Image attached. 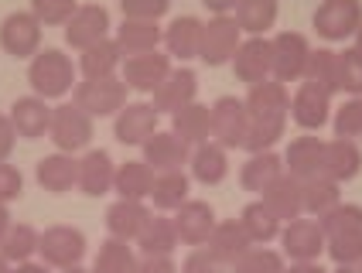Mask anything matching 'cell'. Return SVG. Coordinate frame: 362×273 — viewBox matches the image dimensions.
<instances>
[{
  "mask_svg": "<svg viewBox=\"0 0 362 273\" xmlns=\"http://www.w3.org/2000/svg\"><path fill=\"white\" fill-rule=\"evenodd\" d=\"M243 103H246V113H250V130H246L243 151L263 154L284 136V127H287V117H291V93H287L284 82L267 79V82L250 86Z\"/></svg>",
  "mask_w": 362,
  "mask_h": 273,
  "instance_id": "obj_1",
  "label": "cell"
},
{
  "mask_svg": "<svg viewBox=\"0 0 362 273\" xmlns=\"http://www.w3.org/2000/svg\"><path fill=\"white\" fill-rule=\"evenodd\" d=\"M28 86L41 99H59L69 89H76V65L59 48H45L28 65Z\"/></svg>",
  "mask_w": 362,
  "mask_h": 273,
  "instance_id": "obj_2",
  "label": "cell"
},
{
  "mask_svg": "<svg viewBox=\"0 0 362 273\" xmlns=\"http://www.w3.org/2000/svg\"><path fill=\"white\" fill-rule=\"evenodd\" d=\"M72 103L89 117H117L127 106V82L120 76L110 79H82L72 89Z\"/></svg>",
  "mask_w": 362,
  "mask_h": 273,
  "instance_id": "obj_3",
  "label": "cell"
},
{
  "mask_svg": "<svg viewBox=\"0 0 362 273\" xmlns=\"http://www.w3.org/2000/svg\"><path fill=\"white\" fill-rule=\"evenodd\" d=\"M96 134L93 117L79 110L76 103H65L52 110V127H48V140L59 147L62 154H76L82 147H89V140Z\"/></svg>",
  "mask_w": 362,
  "mask_h": 273,
  "instance_id": "obj_4",
  "label": "cell"
},
{
  "mask_svg": "<svg viewBox=\"0 0 362 273\" xmlns=\"http://www.w3.org/2000/svg\"><path fill=\"white\" fill-rule=\"evenodd\" d=\"M38 256H41V263L52 267V270L79 267L82 256H86V236L76 226H48L41 233Z\"/></svg>",
  "mask_w": 362,
  "mask_h": 273,
  "instance_id": "obj_5",
  "label": "cell"
},
{
  "mask_svg": "<svg viewBox=\"0 0 362 273\" xmlns=\"http://www.w3.org/2000/svg\"><path fill=\"white\" fill-rule=\"evenodd\" d=\"M311 24L325 41L356 38V31L362 28V0H322Z\"/></svg>",
  "mask_w": 362,
  "mask_h": 273,
  "instance_id": "obj_6",
  "label": "cell"
},
{
  "mask_svg": "<svg viewBox=\"0 0 362 273\" xmlns=\"http://www.w3.org/2000/svg\"><path fill=\"white\" fill-rule=\"evenodd\" d=\"M270 52H274V65H270V79L277 82H301L308 59H311V45L301 31H281L277 38H270Z\"/></svg>",
  "mask_w": 362,
  "mask_h": 273,
  "instance_id": "obj_7",
  "label": "cell"
},
{
  "mask_svg": "<svg viewBox=\"0 0 362 273\" xmlns=\"http://www.w3.org/2000/svg\"><path fill=\"white\" fill-rule=\"evenodd\" d=\"M209 110H212V140L222 144L226 151H243L246 130H250L246 103L236 96H219Z\"/></svg>",
  "mask_w": 362,
  "mask_h": 273,
  "instance_id": "obj_8",
  "label": "cell"
},
{
  "mask_svg": "<svg viewBox=\"0 0 362 273\" xmlns=\"http://www.w3.org/2000/svg\"><path fill=\"white\" fill-rule=\"evenodd\" d=\"M41 24L31 11H14L0 21V48L11 59H35L41 52Z\"/></svg>",
  "mask_w": 362,
  "mask_h": 273,
  "instance_id": "obj_9",
  "label": "cell"
},
{
  "mask_svg": "<svg viewBox=\"0 0 362 273\" xmlns=\"http://www.w3.org/2000/svg\"><path fill=\"white\" fill-rule=\"evenodd\" d=\"M240 41H243V31L236 28V21L229 18V14H219V18H212L205 28H202L199 59L205 62V65H212V69H219L226 62H233Z\"/></svg>",
  "mask_w": 362,
  "mask_h": 273,
  "instance_id": "obj_10",
  "label": "cell"
},
{
  "mask_svg": "<svg viewBox=\"0 0 362 273\" xmlns=\"http://www.w3.org/2000/svg\"><path fill=\"white\" fill-rule=\"evenodd\" d=\"M171 72V55H161L158 48L154 52H144V55H130L123 59V82L127 89L134 93H154Z\"/></svg>",
  "mask_w": 362,
  "mask_h": 273,
  "instance_id": "obj_11",
  "label": "cell"
},
{
  "mask_svg": "<svg viewBox=\"0 0 362 273\" xmlns=\"http://www.w3.org/2000/svg\"><path fill=\"white\" fill-rule=\"evenodd\" d=\"M103 38H110V14H106V7L103 4H79V11L65 24L69 48L82 52V48H89V45H96Z\"/></svg>",
  "mask_w": 362,
  "mask_h": 273,
  "instance_id": "obj_12",
  "label": "cell"
},
{
  "mask_svg": "<svg viewBox=\"0 0 362 273\" xmlns=\"http://www.w3.org/2000/svg\"><path fill=\"white\" fill-rule=\"evenodd\" d=\"M158 110L151 103H127L113 120V136L127 147H141L147 136L158 134Z\"/></svg>",
  "mask_w": 362,
  "mask_h": 273,
  "instance_id": "obj_13",
  "label": "cell"
},
{
  "mask_svg": "<svg viewBox=\"0 0 362 273\" xmlns=\"http://www.w3.org/2000/svg\"><path fill=\"white\" fill-rule=\"evenodd\" d=\"M281 246L294 263H308L325 253V233L315 219H291L287 229H281Z\"/></svg>",
  "mask_w": 362,
  "mask_h": 273,
  "instance_id": "obj_14",
  "label": "cell"
},
{
  "mask_svg": "<svg viewBox=\"0 0 362 273\" xmlns=\"http://www.w3.org/2000/svg\"><path fill=\"white\" fill-rule=\"evenodd\" d=\"M195 93H199V76H195L188 65H181V69H171L168 79L151 93V96H154L151 106H154L158 113H171V117H175L188 103H195Z\"/></svg>",
  "mask_w": 362,
  "mask_h": 273,
  "instance_id": "obj_15",
  "label": "cell"
},
{
  "mask_svg": "<svg viewBox=\"0 0 362 273\" xmlns=\"http://www.w3.org/2000/svg\"><path fill=\"white\" fill-rule=\"evenodd\" d=\"M291 120L301 130H322L332 120V96L322 93L318 86H311V82H301L291 96Z\"/></svg>",
  "mask_w": 362,
  "mask_h": 273,
  "instance_id": "obj_16",
  "label": "cell"
},
{
  "mask_svg": "<svg viewBox=\"0 0 362 273\" xmlns=\"http://www.w3.org/2000/svg\"><path fill=\"white\" fill-rule=\"evenodd\" d=\"M216 222L219 219L212 212V205L202 202V198H188L175 212V229H178V239L185 246H205L212 229H216Z\"/></svg>",
  "mask_w": 362,
  "mask_h": 273,
  "instance_id": "obj_17",
  "label": "cell"
},
{
  "mask_svg": "<svg viewBox=\"0 0 362 273\" xmlns=\"http://www.w3.org/2000/svg\"><path fill=\"white\" fill-rule=\"evenodd\" d=\"M270 65H274V52H270V38H246L240 41L236 55H233V72L240 82L257 86L270 79Z\"/></svg>",
  "mask_w": 362,
  "mask_h": 273,
  "instance_id": "obj_18",
  "label": "cell"
},
{
  "mask_svg": "<svg viewBox=\"0 0 362 273\" xmlns=\"http://www.w3.org/2000/svg\"><path fill=\"white\" fill-rule=\"evenodd\" d=\"M113 181H117V164L106 151H86L79 157V188L86 198H103L106 192H113Z\"/></svg>",
  "mask_w": 362,
  "mask_h": 273,
  "instance_id": "obj_19",
  "label": "cell"
},
{
  "mask_svg": "<svg viewBox=\"0 0 362 273\" xmlns=\"http://www.w3.org/2000/svg\"><path fill=\"white\" fill-rule=\"evenodd\" d=\"M141 147H144V161L154 168V175L181 171V164H188V157H192V147L171 130H158L154 136H147Z\"/></svg>",
  "mask_w": 362,
  "mask_h": 273,
  "instance_id": "obj_20",
  "label": "cell"
},
{
  "mask_svg": "<svg viewBox=\"0 0 362 273\" xmlns=\"http://www.w3.org/2000/svg\"><path fill=\"white\" fill-rule=\"evenodd\" d=\"M7 117L14 123L18 136L41 140V136H48V127H52V106H48V99H41V96H21V99H14V106H11Z\"/></svg>",
  "mask_w": 362,
  "mask_h": 273,
  "instance_id": "obj_21",
  "label": "cell"
},
{
  "mask_svg": "<svg viewBox=\"0 0 362 273\" xmlns=\"http://www.w3.org/2000/svg\"><path fill=\"white\" fill-rule=\"evenodd\" d=\"M202 28H205V21L195 18V14H181V18L171 21V24L164 28V48H168V55H171V59H181V62L199 59Z\"/></svg>",
  "mask_w": 362,
  "mask_h": 273,
  "instance_id": "obj_22",
  "label": "cell"
},
{
  "mask_svg": "<svg viewBox=\"0 0 362 273\" xmlns=\"http://www.w3.org/2000/svg\"><path fill=\"white\" fill-rule=\"evenodd\" d=\"M325 168V140L318 136H294L287 154H284V171L298 181H308V178L322 175Z\"/></svg>",
  "mask_w": 362,
  "mask_h": 273,
  "instance_id": "obj_23",
  "label": "cell"
},
{
  "mask_svg": "<svg viewBox=\"0 0 362 273\" xmlns=\"http://www.w3.org/2000/svg\"><path fill=\"white\" fill-rule=\"evenodd\" d=\"M35 178H38V185L48 195H69L76 188V181H79V161L72 154H62V151L48 154L38 161Z\"/></svg>",
  "mask_w": 362,
  "mask_h": 273,
  "instance_id": "obj_24",
  "label": "cell"
},
{
  "mask_svg": "<svg viewBox=\"0 0 362 273\" xmlns=\"http://www.w3.org/2000/svg\"><path fill=\"white\" fill-rule=\"evenodd\" d=\"M147 205L144 202H134V198H117L110 209H106V233L113 236V239H127V243H134L141 229L147 226Z\"/></svg>",
  "mask_w": 362,
  "mask_h": 273,
  "instance_id": "obj_25",
  "label": "cell"
},
{
  "mask_svg": "<svg viewBox=\"0 0 362 273\" xmlns=\"http://www.w3.org/2000/svg\"><path fill=\"white\" fill-rule=\"evenodd\" d=\"M362 171V151L356 140H345V136H335V140H325V168L322 175H328L332 181H352V178Z\"/></svg>",
  "mask_w": 362,
  "mask_h": 273,
  "instance_id": "obj_26",
  "label": "cell"
},
{
  "mask_svg": "<svg viewBox=\"0 0 362 273\" xmlns=\"http://www.w3.org/2000/svg\"><path fill=\"white\" fill-rule=\"evenodd\" d=\"M263 205L270 209V212L277 215L281 222H291V219H301L304 215V195H301V181L298 178H291L284 171L267 192H263Z\"/></svg>",
  "mask_w": 362,
  "mask_h": 273,
  "instance_id": "obj_27",
  "label": "cell"
},
{
  "mask_svg": "<svg viewBox=\"0 0 362 273\" xmlns=\"http://www.w3.org/2000/svg\"><path fill=\"white\" fill-rule=\"evenodd\" d=\"M120 65H123V52L117 45V38H103L96 45H89V48H82L79 62H76L82 79H110L117 76Z\"/></svg>",
  "mask_w": 362,
  "mask_h": 273,
  "instance_id": "obj_28",
  "label": "cell"
},
{
  "mask_svg": "<svg viewBox=\"0 0 362 273\" xmlns=\"http://www.w3.org/2000/svg\"><path fill=\"white\" fill-rule=\"evenodd\" d=\"M188 168H192V178L202 185H219L222 178L229 175V151L216 140H205L199 147H192Z\"/></svg>",
  "mask_w": 362,
  "mask_h": 273,
  "instance_id": "obj_29",
  "label": "cell"
},
{
  "mask_svg": "<svg viewBox=\"0 0 362 273\" xmlns=\"http://www.w3.org/2000/svg\"><path fill=\"white\" fill-rule=\"evenodd\" d=\"M137 253H151V256H175V250L181 246L178 229H175V219L168 215H151L147 226L141 229V236L134 239Z\"/></svg>",
  "mask_w": 362,
  "mask_h": 273,
  "instance_id": "obj_30",
  "label": "cell"
},
{
  "mask_svg": "<svg viewBox=\"0 0 362 273\" xmlns=\"http://www.w3.org/2000/svg\"><path fill=\"white\" fill-rule=\"evenodd\" d=\"M117 45H120L123 59L130 55H144V52H154L164 41V31L158 28V21H130L123 18V24L117 28Z\"/></svg>",
  "mask_w": 362,
  "mask_h": 273,
  "instance_id": "obj_31",
  "label": "cell"
},
{
  "mask_svg": "<svg viewBox=\"0 0 362 273\" xmlns=\"http://www.w3.org/2000/svg\"><path fill=\"white\" fill-rule=\"evenodd\" d=\"M171 134L181 136L188 147H199L205 140H212V110L202 103H188L171 117Z\"/></svg>",
  "mask_w": 362,
  "mask_h": 273,
  "instance_id": "obj_32",
  "label": "cell"
},
{
  "mask_svg": "<svg viewBox=\"0 0 362 273\" xmlns=\"http://www.w3.org/2000/svg\"><path fill=\"white\" fill-rule=\"evenodd\" d=\"M284 175V157L274 151H263V154H250V161L243 164L240 171V185L253 195H263L277 178Z\"/></svg>",
  "mask_w": 362,
  "mask_h": 273,
  "instance_id": "obj_33",
  "label": "cell"
},
{
  "mask_svg": "<svg viewBox=\"0 0 362 273\" xmlns=\"http://www.w3.org/2000/svg\"><path fill=\"white\" fill-rule=\"evenodd\" d=\"M253 243H250V236L243 233L240 219L233 222V219H226V222H216V229L209 236V243H205V250L209 253H216L226 263V267H233L236 260H240L246 250H250Z\"/></svg>",
  "mask_w": 362,
  "mask_h": 273,
  "instance_id": "obj_34",
  "label": "cell"
},
{
  "mask_svg": "<svg viewBox=\"0 0 362 273\" xmlns=\"http://www.w3.org/2000/svg\"><path fill=\"white\" fill-rule=\"evenodd\" d=\"M236 28L250 38H263L277 24V0H240L236 4Z\"/></svg>",
  "mask_w": 362,
  "mask_h": 273,
  "instance_id": "obj_35",
  "label": "cell"
},
{
  "mask_svg": "<svg viewBox=\"0 0 362 273\" xmlns=\"http://www.w3.org/2000/svg\"><path fill=\"white\" fill-rule=\"evenodd\" d=\"M151 188H154V168H151L147 161H127V164L117 168L113 192L120 198L144 202V198H151Z\"/></svg>",
  "mask_w": 362,
  "mask_h": 273,
  "instance_id": "obj_36",
  "label": "cell"
},
{
  "mask_svg": "<svg viewBox=\"0 0 362 273\" xmlns=\"http://www.w3.org/2000/svg\"><path fill=\"white\" fill-rule=\"evenodd\" d=\"M240 226H243V233L250 236V243H253V246H267L270 239H277V236H281V219L263 205V198L250 202V205L243 209Z\"/></svg>",
  "mask_w": 362,
  "mask_h": 273,
  "instance_id": "obj_37",
  "label": "cell"
},
{
  "mask_svg": "<svg viewBox=\"0 0 362 273\" xmlns=\"http://www.w3.org/2000/svg\"><path fill=\"white\" fill-rule=\"evenodd\" d=\"M188 188H192V181H188L185 171H161V175H154V188H151L154 209L158 212H178L181 205L188 202Z\"/></svg>",
  "mask_w": 362,
  "mask_h": 273,
  "instance_id": "obj_38",
  "label": "cell"
},
{
  "mask_svg": "<svg viewBox=\"0 0 362 273\" xmlns=\"http://www.w3.org/2000/svg\"><path fill=\"white\" fill-rule=\"evenodd\" d=\"M38 243H41V233L35 226H28V222H11L7 236L0 239V256H4L11 267H18V263H28L31 256L38 253Z\"/></svg>",
  "mask_w": 362,
  "mask_h": 273,
  "instance_id": "obj_39",
  "label": "cell"
},
{
  "mask_svg": "<svg viewBox=\"0 0 362 273\" xmlns=\"http://www.w3.org/2000/svg\"><path fill=\"white\" fill-rule=\"evenodd\" d=\"M301 82L318 86L328 96L342 93V86H339V52H332V48H318V52H315V48H311V59H308V69H304Z\"/></svg>",
  "mask_w": 362,
  "mask_h": 273,
  "instance_id": "obj_40",
  "label": "cell"
},
{
  "mask_svg": "<svg viewBox=\"0 0 362 273\" xmlns=\"http://www.w3.org/2000/svg\"><path fill=\"white\" fill-rule=\"evenodd\" d=\"M301 195H304V212L318 219L332 205L342 202V185L332 181L328 175H315V178H308V181H301Z\"/></svg>",
  "mask_w": 362,
  "mask_h": 273,
  "instance_id": "obj_41",
  "label": "cell"
},
{
  "mask_svg": "<svg viewBox=\"0 0 362 273\" xmlns=\"http://www.w3.org/2000/svg\"><path fill=\"white\" fill-rule=\"evenodd\" d=\"M134 263H137V246L110 236L93 260V273H134Z\"/></svg>",
  "mask_w": 362,
  "mask_h": 273,
  "instance_id": "obj_42",
  "label": "cell"
},
{
  "mask_svg": "<svg viewBox=\"0 0 362 273\" xmlns=\"http://www.w3.org/2000/svg\"><path fill=\"white\" fill-rule=\"evenodd\" d=\"M318 226H322L325 239L342 236V233H356V229H362V205H356V202H339V205H332L328 212L318 215Z\"/></svg>",
  "mask_w": 362,
  "mask_h": 273,
  "instance_id": "obj_43",
  "label": "cell"
},
{
  "mask_svg": "<svg viewBox=\"0 0 362 273\" xmlns=\"http://www.w3.org/2000/svg\"><path fill=\"white\" fill-rule=\"evenodd\" d=\"M233 273H284V256L277 250H267V246H250L246 253L229 267Z\"/></svg>",
  "mask_w": 362,
  "mask_h": 273,
  "instance_id": "obj_44",
  "label": "cell"
},
{
  "mask_svg": "<svg viewBox=\"0 0 362 273\" xmlns=\"http://www.w3.org/2000/svg\"><path fill=\"white\" fill-rule=\"evenodd\" d=\"M79 11V0H31V14L45 28H65Z\"/></svg>",
  "mask_w": 362,
  "mask_h": 273,
  "instance_id": "obj_45",
  "label": "cell"
},
{
  "mask_svg": "<svg viewBox=\"0 0 362 273\" xmlns=\"http://www.w3.org/2000/svg\"><path fill=\"white\" fill-rule=\"evenodd\" d=\"M325 253L335 260V267H342V263H362V229L325 239Z\"/></svg>",
  "mask_w": 362,
  "mask_h": 273,
  "instance_id": "obj_46",
  "label": "cell"
},
{
  "mask_svg": "<svg viewBox=\"0 0 362 273\" xmlns=\"http://www.w3.org/2000/svg\"><path fill=\"white\" fill-rule=\"evenodd\" d=\"M335 136L362 140V96H352L342 110H335Z\"/></svg>",
  "mask_w": 362,
  "mask_h": 273,
  "instance_id": "obj_47",
  "label": "cell"
},
{
  "mask_svg": "<svg viewBox=\"0 0 362 273\" xmlns=\"http://www.w3.org/2000/svg\"><path fill=\"white\" fill-rule=\"evenodd\" d=\"M339 86L352 96H362V55L356 48L339 52Z\"/></svg>",
  "mask_w": 362,
  "mask_h": 273,
  "instance_id": "obj_48",
  "label": "cell"
},
{
  "mask_svg": "<svg viewBox=\"0 0 362 273\" xmlns=\"http://www.w3.org/2000/svg\"><path fill=\"white\" fill-rule=\"evenodd\" d=\"M123 18L130 21H158L168 14L171 0H120Z\"/></svg>",
  "mask_w": 362,
  "mask_h": 273,
  "instance_id": "obj_49",
  "label": "cell"
},
{
  "mask_svg": "<svg viewBox=\"0 0 362 273\" xmlns=\"http://www.w3.org/2000/svg\"><path fill=\"white\" fill-rule=\"evenodd\" d=\"M181 273H229V267H226L216 253H209L205 246H195L192 253L185 256Z\"/></svg>",
  "mask_w": 362,
  "mask_h": 273,
  "instance_id": "obj_50",
  "label": "cell"
},
{
  "mask_svg": "<svg viewBox=\"0 0 362 273\" xmlns=\"http://www.w3.org/2000/svg\"><path fill=\"white\" fill-rule=\"evenodd\" d=\"M24 195V178H21V171L14 168V164H0V202L4 205H11V202H18V198Z\"/></svg>",
  "mask_w": 362,
  "mask_h": 273,
  "instance_id": "obj_51",
  "label": "cell"
},
{
  "mask_svg": "<svg viewBox=\"0 0 362 273\" xmlns=\"http://www.w3.org/2000/svg\"><path fill=\"white\" fill-rule=\"evenodd\" d=\"M134 273H178L171 256H151V253H137Z\"/></svg>",
  "mask_w": 362,
  "mask_h": 273,
  "instance_id": "obj_52",
  "label": "cell"
},
{
  "mask_svg": "<svg viewBox=\"0 0 362 273\" xmlns=\"http://www.w3.org/2000/svg\"><path fill=\"white\" fill-rule=\"evenodd\" d=\"M14 144H18V130H14V123H11V117H0V164L14 154Z\"/></svg>",
  "mask_w": 362,
  "mask_h": 273,
  "instance_id": "obj_53",
  "label": "cell"
},
{
  "mask_svg": "<svg viewBox=\"0 0 362 273\" xmlns=\"http://www.w3.org/2000/svg\"><path fill=\"white\" fill-rule=\"evenodd\" d=\"M202 4L212 11V18H219V14H233L240 0H202Z\"/></svg>",
  "mask_w": 362,
  "mask_h": 273,
  "instance_id": "obj_54",
  "label": "cell"
},
{
  "mask_svg": "<svg viewBox=\"0 0 362 273\" xmlns=\"http://www.w3.org/2000/svg\"><path fill=\"white\" fill-rule=\"evenodd\" d=\"M284 273H328L318 267V260H308V263H291V270H284Z\"/></svg>",
  "mask_w": 362,
  "mask_h": 273,
  "instance_id": "obj_55",
  "label": "cell"
},
{
  "mask_svg": "<svg viewBox=\"0 0 362 273\" xmlns=\"http://www.w3.org/2000/svg\"><path fill=\"white\" fill-rule=\"evenodd\" d=\"M11 273H52V267H45V263H31V260H28V263H18Z\"/></svg>",
  "mask_w": 362,
  "mask_h": 273,
  "instance_id": "obj_56",
  "label": "cell"
},
{
  "mask_svg": "<svg viewBox=\"0 0 362 273\" xmlns=\"http://www.w3.org/2000/svg\"><path fill=\"white\" fill-rule=\"evenodd\" d=\"M7 229H11V212H7V205L0 202V239L7 236Z\"/></svg>",
  "mask_w": 362,
  "mask_h": 273,
  "instance_id": "obj_57",
  "label": "cell"
},
{
  "mask_svg": "<svg viewBox=\"0 0 362 273\" xmlns=\"http://www.w3.org/2000/svg\"><path fill=\"white\" fill-rule=\"evenodd\" d=\"M332 273H362V263H342V267H335Z\"/></svg>",
  "mask_w": 362,
  "mask_h": 273,
  "instance_id": "obj_58",
  "label": "cell"
},
{
  "mask_svg": "<svg viewBox=\"0 0 362 273\" xmlns=\"http://www.w3.org/2000/svg\"><path fill=\"white\" fill-rule=\"evenodd\" d=\"M352 48H356V52H359V55H362V28H359V31H356V45H352Z\"/></svg>",
  "mask_w": 362,
  "mask_h": 273,
  "instance_id": "obj_59",
  "label": "cell"
},
{
  "mask_svg": "<svg viewBox=\"0 0 362 273\" xmlns=\"http://www.w3.org/2000/svg\"><path fill=\"white\" fill-rule=\"evenodd\" d=\"M11 270H14V267H11V263H7V260L0 256V273H11Z\"/></svg>",
  "mask_w": 362,
  "mask_h": 273,
  "instance_id": "obj_60",
  "label": "cell"
},
{
  "mask_svg": "<svg viewBox=\"0 0 362 273\" xmlns=\"http://www.w3.org/2000/svg\"><path fill=\"white\" fill-rule=\"evenodd\" d=\"M59 273H93V270H82V267H69V270H59Z\"/></svg>",
  "mask_w": 362,
  "mask_h": 273,
  "instance_id": "obj_61",
  "label": "cell"
}]
</instances>
